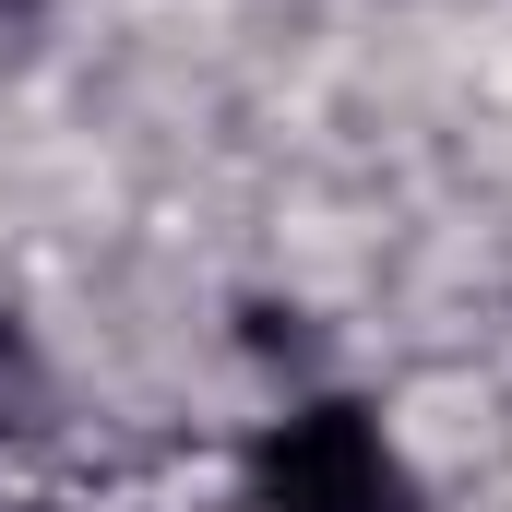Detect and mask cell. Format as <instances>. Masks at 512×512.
<instances>
[{"label": "cell", "instance_id": "6da1fadb", "mask_svg": "<svg viewBox=\"0 0 512 512\" xmlns=\"http://www.w3.org/2000/svg\"><path fill=\"white\" fill-rule=\"evenodd\" d=\"M251 489L262 512H405V453L382 441V417L370 405H346V393H322V405H298V417H274L251 453Z\"/></svg>", "mask_w": 512, "mask_h": 512}]
</instances>
